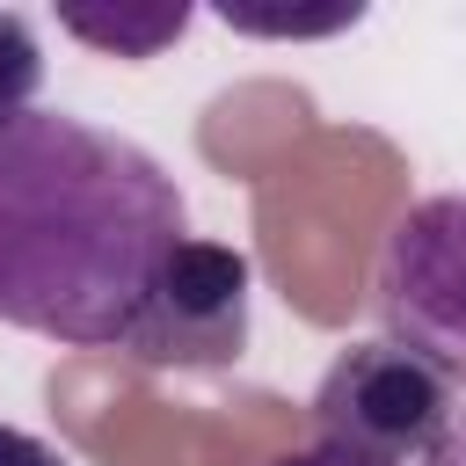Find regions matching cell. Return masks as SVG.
I'll return each instance as SVG.
<instances>
[{"mask_svg":"<svg viewBox=\"0 0 466 466\" xmlns=\"http://www.w3.org/2000/svg\"><path fill=\"white\" fill-rule=\"evenodd\" d=\"M189 240L175 175L124 131L29 109L0 131V320L124 350L153 269Z\"/></svg>","mask_w":466,"mask_h":466,"instance_id":"1","label":"cell"},{"mask_svg":"<svg viewBox=\"0 0 466 466\" xmlns=\"http://www.w3.org/2000/svg\"><path fill=\"white\" fill-rule=\"evenodd\" d=\"M73 36H87L95 51H116V58H153L160 44H175L182 29H189V7L175 0V7H116V15H87V7H66L58 15Z\"/></svg>","mask_w":466,"mask_h":466,"instance_id":"5","label":"cell"},{"mask_svg":"<svg viewBox=\"0 0 466 466\" xmlns=\"http://www.w3.org/2000/svg\"><path fill=\"white\" fill-rule=\"evenodd\" d=\"M36 87H44V51H36V29H29V15L0 7V131H7L15 116H29Z\"/></svg>","mask_w":466,"mask_h":466,"instance_id":"6","label":"cell"},{"mask_svg":"<svg viewBox=\"0 0 466 466\" xmlns=\"http://www.w3.org/2000/svg\"><path fill=\"white\" fill-rule=\"evenodd\" d=\"M430 466H466V422H459V430L437 444V459H430Z\"/></svg>","mask_w":466,"mask_h":466,"instance_id":"9","label":"cell"},{"mask_svg":"<svg viewBox=\"0 0 466 466\" xmlns=\"http://www.w3.org/2000/svg\"><path fill=\"white\" fill-rule=\"evenodd\" d=\"M0 466H66V451H58V444H44L36 430L0 422Z\"/></svg>","mask_w":466,"mask_h":466,"instance_id":"7","label":"cell"},{"mask_svg":"<svg viewBox=\"0 0 466 466\" xmlns=\"http://www.w3.org/2000/svg\"><path fill=\"white\" fill-rule=\"evenodd\" d=\"M269 466H379V459H357V451H342V444H306V451H284V459H269Z\"/></svg>","mask_w":466,"mask_h":466,"instance_id":"8","label":"cell"},{"mask_svg":"<svg viewBox=\"0 0 466 466\" xmlns=\"http://www.w3.org/2000/svg\"><path fill=\"white\" fill-rule=\"evenodd\" d=\"M248 255L226 248V240H182L138 313H131V335H124V357L131 364H153V371H233L248 357Z\"/></svg>","mask_w":466,"mask_h":466,"instance_id":"4","label":"cell"},{"mask_svg":"<svg viewBox=\"0 0 466 466\" xmlns=\"http://www.w3.org/2000/svg\"><path fill=\"white\" fill-rule=\"evenodd\" d=\"M371 306L393 350L422 357L451 393L466 386V189H437L386 226Z\"/></svg>","mask_w":466,"mask_h":466,"instance_id":"2","label":"cell"},{"mask_svg":"<svg viewBox=\"0 0 466 466\" xmlns=\"http://www.w3.org/2000/svg\"><path fill=\"white\" fill-rule=\"evenodd\" d=\"M451 430H459V393L386 335L350 342L313 386V444H342L379 466H430Z\"/></svg>","mask_w":466,"mask_h":466,"instance_id":"3","label":"cell"}]
</instances>
